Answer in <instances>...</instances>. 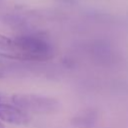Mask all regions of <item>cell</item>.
<instances>
[{"label": "cell", "mask_w": 128, "mask_h": 128, "mask_svg": "<svg viewBox=\"0 0 128 128\" xmlns=\"http://www.w3.org/2000/svg\"><path fill=\"white\" fill-rule=\"evenodd\" d=\"M1 121L15 125H23L29 122V117L25 111L15 105L0 102V122Z\"/></svg>", "instance_id": "3"}, {"label": "cell", "mask_w": 128, "mask_h": 128, "mask_svg": "<svg viewBox=\"0 0 128 128\" xmlns=\"http://www.w3.org/2000/svg\"><path fill=\"white\" fill-rule=\"evenodd\" d=\"M2 1H3V0H0V3H1V2H2Z\"/></svg>", "instance_id": "8"}, {"label": "cell", "mask_w": 128, "mask_h": 128, "mask_svg": "<svg viewBox=\"0 0 128 128\" xmlns=\"http://www.w3.org/2000/svg\"><path fill=\"white\" fill-rule=\"evenodd\" d=\"M10 42H11V38H9L3 34H0V46L8 45Z\"/></svg>", "instance_id": "4"}, {"label": "cell", "mask_w": 128, "mask_h": 128, "mask_svg": "<svg viewBox=\"0 0 128 128\" xmlns=\"http://www.w3.org/2000/svg\"><path fill=\"white\" fill-rule=\"evenodd\" d=\"M51 52L49 43L37 34H22L0 46V58L20 61H43L50 58Z\"/></svg>", "instance_id": "1"}, {"label": "cell", "mask_w": 128, "mask_h": 128, "mask_svg": "<svg viewBox=\"0 0 128 128\" xmlns=\"http://www.w3.org/2000/svg\"><path fill=\"white\" fill-rule=\"evenodd\" d=\"M1 77H3V73L0 71V78H1Z\"/></svg>", "instance_id": "7"}, {"label": "cell", "mask_w": 128, "mask_h": 128, "mask_svg": "<svg viewBox=\"0 0 128 128\" xmlns=\"http://www.w3.org/2000/svg\"><path fill=\"white\" fill-rule=\"evenodd\" d=\"M11 101L23 111L46 112L52 107L50 100L32 94H14L11 97Z\"/></svg>", "instance_id": "2"}, {"label": "cell", "mask_w": 128, "mask_h": 128, "mask_svg": "<svg viewBox=\"0 0 128 128\" xmlns=\"http://www.w3.org/2000/svg\"><path fill=\"white\" fill-rule=\"evenodd\" d=\"M0 128H5V127H4V125L2 124V122H0Z\"/></svg>", "instance_id": "6"}, {"label": "cell", "mask_w": 128, "mask_h": 128, "mask_svg": "<svg viewBox=\"0 0 128 128\" xmlns=\"http://www.w3.org/2000/svg\"><path fill=\"white\" fill-rule=\"evenodd\" d=\"M4 95H2V94H0V102H4Z\"/></svg>", "instance_id": "5"}]
</instances>
